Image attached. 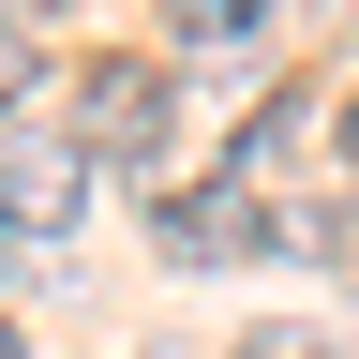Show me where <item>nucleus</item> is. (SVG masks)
<instances>
[{
  "mask_svg": "<svg viewBox=\"0 0 359 359\" xmlns=\"http://www.w3.org/2000/svg\"><path fill=\"white\" fill-rule=\"evenodd\" d=\"M344 165H359V90H344Z\"/></svg>",
  "mask_w": 359,
  "mask_h": 359,
  "instance_id": "nucleus-6",
  "label": "nucleus"
},
{
  "mask_svg": "<svg viewBox=\"0 0 359 359\" xmlns=\"http://www.w3.org/2000/svg\"><path fill=\"white\" fill-rule=\"evenodd\" d=\"M0 105H30V30L0 15Z\"/></svg>",
  "mask_w": 359,
  "mask_h": 359,
  "instance_id": "nucleus-5",
  "label": "nucleus"
},
{
  "mask_svg": "<svg viewBox=\"0 0 359 359\" xmlns=\"http://www.w3.org/2000/svg\"><path fill=\"white\" fill-rule=\"evenodd\" d=\"M269 210L240 195V180H195V195H165V255H255Z\"/></svg>",
  "mask_w": 359,
  "mask_h": 359,
  "instance_id": "nucleus-3",
  "label": "nucleus"
},
{
  "mask_svg": "<svg viewBox=\"0 0 359 359\" xmlns=\"http://www.w3.org/2000/svg\"><path fill=\"white\" fill-rule=\"evenodd\" d=\"M0 359H15V330H0Z\"/></svg>",
  "mask_w": 359,
  "mask_h": 359,
  "instance_id": "nucleus-8",
  "label": "nucleus"
},
{
  "mask_svg": "<svg viewBox=\"0 0 359 359\" xmlns=\"http://www.w3.org/2000/svg\"><path fill=\"white\" fill-rule=\"evenodd\" d=\"M75 120H90V150H105V165H150L165 135H180V90H165V60H90Z\"/></svg>",
  "mask_w": 359,
  "mask_h": 359,
  "instance_id": "nucleus-1",
  "label": "nucleus"
},
{
  "mask_svg": "<svg viewBox=\"0 0 359 359\" xmlns=\"http://www.w3.org/2000/svg\"><path fill=\"white\" fill-rule=\"evenodd\" d=\"M240 359H314V344H240Z\"/></svg>",
  "mask_w": 359,
  "mask_h": 359,
  "instance_id": "nucleus-7",
  "label": "nucleus"
},
{
  "mask_svg": "<svg viewBox=\"0 0 359 359\" xmlns=\"http://www.w3.org/2000/svg\"><path fill=\"white\" fill-rule=\"evenodd\" d=\"M165 15H180V45H240V30L269 15V0H165Z\"/></svg>",
  "mask_w": 359,
  "mask_h": 359,
  "instance_id": "nucleus-4",
  "label": "nucleus"
},
{
  "mask_svg": "<svg viewBox=\"0 0 359 359\" xmlns=\"http://www.w3.org/2000/svg\"><path fill=\"white\" fill-rule=\"evenodd\" d=\"M90 210V150H0V224L15 240H75Z\"/></svg>",
  "mask_w": 359,
  "mask_h": 359,
  "instance_id": "nucleus-2",
  "label": "nucleus"
}]
</instances>
